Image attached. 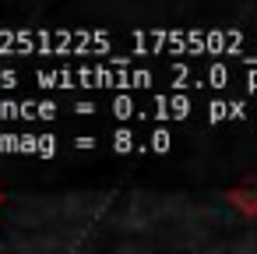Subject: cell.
Here are the masks:
<instances>
[{
	"mask_svg": "<svg viewBox=\"0 0 257 254\" xmlns=\"http://www.w3.org/2000/svg\"><path fill=\"white\" fill-rule=\"evenodd\" d=\"M39 85H57V89H145L152 85L148 71H106V67H81V71H39L36 74Z\"/></svg>",
	"mask_w": 257,
	"mask_h": 254,
	"instance_id": "1",
	"label": "cell"
},
{
	"mask_svg": "<svg viewBox=\"0 0 257 254\" xmlns=\"http://www.w3.org/2000/svg\"><path fill=\"white\" fill-rule=\"evenodd\" d=\"M15 46H22L25 53H39V50L71 53V46H81V50L109 46V39L99 32H0V50L11 53Z\"/></svg>",
	"mask_w": 257,
	"mask_h": 254,
	"instance_id": "2",
	"label": "cell"
},
{
	"mask_svg": "<svg viewBox=\"0 0 257 254\" xmlns=\"http://www.w3.org/2000/svg\"><path fill=\"white\" fill-rule=\"evenodd\" d=\"M4 117H57V106L50 103H0V120Z\"/></svg>",
	"mask_w": 257,
	"mask_h": 254,
	"instance_id": "3",
	"label": "cell"
},
{
	"mask_svg": "<svg viewBox=\"0 0 257 254\" xmlns=\"http://www.w3.org/2000/svg\"><path fill=\"white\" fill-rule=\"evenodd\" d=\"M15 81H18V74H15V71H0V85H4V89H11Z\"/></svg>",
	"mask_w": 257,
	"mask_h": 254,
	"instance_id": "4",
	"label": "cell"
}]
</instances>
